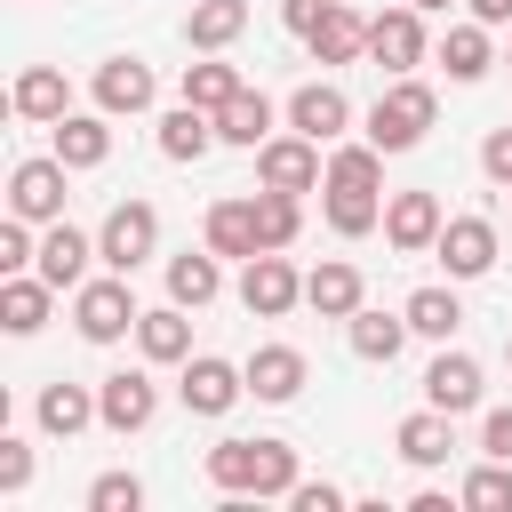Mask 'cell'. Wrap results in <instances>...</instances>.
I'll return each instance as SVG.
<instances>
[{
	"label": "cell",
	"mask_w": 512,
	"mask_h": 512,
	"mask_svg": "<svg viewBox=\"0 0 512 512\" xmlns=\"http://www.w3.org/2000/svg\"><path fill=\"white\" fill-rule=\"evenodd\" d=\"M208 480L224 496H288L304 472H296V448L288 440H216L208 448Z\"/></svg>",
	"instance_id": "1"
},
{
	"label": "cell",
	"mask_w": 512,
	"mask_h": 512,
	"mask_svg": "<svg viewBox=\"0 0 512 512\" xmlns=\"http://www.w3.org/2000/svg\"><path fill=\"white\" fill-rule=\"evenodd\" d=\"M432 112H440V96H432L424 80H408V72H400V80L368 104V128H360V136H368L376 152H416V144H424V128H432Z\"/></svg>",
	"instance_id": "2"
},
{
	"label": "cell",
	"mask_w": 512,
	"mask_h": 512,
	"mask_svg": "<svg viewBox=\"0 0 512 512\" xmlns=\"http://www.w3.org/2000/svg\"><path fill=\"white\" fill-rule=\"evenodd\" d=\"M152 248H160V208H152V200H120V208L96 224V264H104V272H128V280H136V272L152 264Z\"/></svg>",
	"instance_id": "3"
},
{
	"label": "cell",
	"mask_w": 512,
	"mask_h": 512,
	"mask_svg": "<svg viewBox=\"0 0 512 512\" xmlns=\"http://www.w3.org/2000/svg\"><path fill=\"white\" fill-rule=\"evenodd\" d=\"M136 296H128V272H112V280H80L72 288V328L88 336V344H120V336H136Z\"/></svg>",
	"instance_id": "4"
},
{
	"label": "cell",
	"mask_w": 512,
	"mask_h": 512,
	"mask_svg": "<svg viewBox=\"0 0 512 512\" xmlns=\"http://www.w3.org/2000/svg\"><path fill=\"white\" fill-rule=\"evenodd\" d=\"M240 304H248L256 320H288V312L304 304V272H296L280 248H256V256L240 264Z\"/></svg>",
	"instance_id": "5"
},
{
	"label": "cell",
	"mask_w": 512,
	"mask_h": 512,
	"mask_svg": "<svg viewBox=\"0 0 512 512\" xmlns=\"http://www.w3.org/2000/svg\"><path fill=\"white\" fill-rule=\"evenodd\" d=\"M256 184H272V192H320L328 184V168H320V144L296 128V136H264L256 144Z\"/></svg>",
	"instance_id": "6"
},
{
	"label": "cell",
	"mask_w": 512,
	"mask_h": 512,
	"mask_svg": "<svg viewBox=\"0 0 512 512\" xmlns=\"http://www.w3.org/2000/svg\"><path fill=\"white\" fill-rule=\"evenodd\" d=\"M64 160L48 152V160H16V176H8V216H24V224H56L64 216Z\"/></svg>",
	"instance_id": "7"
},
{
	"label": "cell",
	"mask_w": 512,
	"mask_h": 512,
	"mask_svg": "<svg viewBox=\"0 0 512 512\" xmlns=\"http://www.w3.org/2000/svg\"><path fill=\"white\" fill-rule=\"evenodd\" d=\"M240 392H248V368H232V360H216V352H192L184 376H176V400H184L192 416H224Z\"/></svg>",
	"instance_id": "8"
},
{
	"label": "cell",
	"mask_w": 512,
	"mask_h": 512,
	"mask_svg": "<svg viewBox=\"0 0 512 512\" xmlns=\"http://www.w3.org/2000/svg\"><path fill=\"white\" fill-rule=\"evenodd\" d=\"M96 416H104V432H144V424L160 416V384H152L144 368H112V376L96 384Z\"/></svg>",
	"instance_id": "9"
},
{
	"label": "cell",
	"mask_w": 512,
	"mask_h": 512,
	"mask_svg": "<svg viewBox=\"0 0 512 512\" xmlns=\"http://www.w3.org/2000/svg\"><path fill=\"white\" fill-rule=\"evenodd\" d=\"M368 56L400 80V72H416L424 64V8H384V16H368Z\"/></svg>",
	"instance_id": "10"
},
{
	"label": "cell",
	"mask_w": 512,
	"mask_h": 512,
	"mask_svg": "<svg viewBox=\"0 0 512 512\" xmlns=\"http://www.w3.org/2000/svg\"><path fill=\"white\" fill-rule=\"evenodd\" d=\"M432 256L448 264V280H480L496 264V224L488 216H448L440 240H432Z\"/></svg>",
	"instance_id": "11"
},
{
	"label": "cell",
	"mask_w": 512,
	"mask_h": 512,
	"mask_svg": "<svg viewBox=\"0 0 512 512\" xmlns=\"http://www.w3.org/2000/svg\"><path fill=\"white\" fill-rule=\"evenodd\" d=\"M152 96H160V80H152V64L144 56H104L96 64V112H152Z\"/></svg>",
	"instance_id": "12"
},
{
	"label": "cell",
	"mask_w": 512,
	"mask_h": 512,
	"mask_svg": "<svg viewBox=\"0 0 512 512\" xmlns=\"http://www.w3.org/2000/svg\"><path fill=\"white\" fill-rule=\"evenodd\" d=\"M288 128H304L312 144H336V136L352 128V96H344L336 80H304V88L288 96Z\"/></svg>",
	"instance_id": "13"
},
{
	"label": "cell",
	"mask_w": 512,
	"mask_h": 512,
	"mask_svg": "<svg viewBox=\"0 0 512 512\" xmlns=\"http://www.w3.org/2000/svg\"><path fill=\"white\" fill-rule=\"evenodd\" d=\"M440 224H448V216H440V192H392V200H384V240H392L400 256H424V248L440 240Z\"/></svg>",
	"instance_id": "14"
},
{
	"label": "cell",
	"mask_w": 512,
	"mask_h": 512,
	"mask_svg": "<svg viewBox=\"0 0 512 512\" xmlns=\"http://www.w3.org/2000/svg\"><path fill=\"white\" fill-rule=\"evenodd\" d=\"M304 48H312V64H360L368 56V16L344 8V0H328V16L304 32Z\"/></svg>",
	"instance_id": "15"
},
{
	"label": "cell",
	"mask_w": 512,
	"mask_h": 512,
	"mask_svg": "<svg viewBox=\"0 0 512 512\" xmlns=\"http://www.w3.org/2000/svg\"><path fill=\"white\" fill-rule=\"evenodd\" d=\"M88 256H96V240H88V232H72V224L56 216V224L40 232V256H32V272H40L48 288H80V280H88Z\"/></svg>",
	"instance_id": "16"
},
{
	"label": "cell",
	"mask_w": 512,
	"mask_h": 512,
	"mask_svg": "<svg viewBox=\"0 0 512 512\" xmlns=\"http://www.w3.org/2000/svg\"><path fill=\"white\" fill-rule=\"evenodd\" d=\"M320 192H328L320 208H328V232H336V240H360V232H376V224H384V200H376V184H352V176H328Z\"/></svg>",
	"instance_id": "17"
},
{
	"label": "cell",
	"mask_w": 512,
	"mask_h": 512,
	"mask_svg": "<svg viewBox=\"0 0 512 512\" xmlns=\"http://www.w3.org/2000/svg\"><path fill=\"white\" fill-rule=\"evenodd\" d=\"M360 296H368V288H360V264H344V256H328V264L304 272V304H312L320 320H352Z\"/></svg>",
	"instance_id": "18"
},
{
	"label": "cell",
	"mask_w": 512,
	"mask_h": 512,
	"mask_svg": "<svg viewBox=\"0 0 512 512\" xmlns=\"http://www.w3.org/2000/svg\"><path fill=\"white\" fill-rule=\"evenodd\" d=\"M32 416H40V432H48V440H72V432L104 424V416H96V392H88V384H64V376H56V384H40Z\"/></svg>",
	"instance_id": "19"
},
{
	"label": "cell",
	"mask_w": 512,
	"mask_h": 512,
	"mask_svg": "<svg viewBox=\"0 0 512 512\" xmlns=\"http://www.w3.org/2000/svg\"><path fill=\"white\" fill-rule=\"evenodd\" d=\"M392 448H400L408 464H424V472H432V464H448V448H456V416L424 400L416 416H400V432H392Z\"/></svg>",
	"instance_id": "20"
},
{
	"label": "cell",
	"mask_w": 512,
	"mask_h": 512,
	"mask_svg": "<svg viewBox=\"0 0 512 512\" xmlns=\"http://www.w3.org/2000/svg\"><path fill=\"white\" fill-rule=\"evenodd\" d=\"M248 392L272 400V408L296 400V392H304V352H296V344H256V352H248Z\"/></svg>",
	"instance_id": "21"
},
{
	"label": "cell",
	"mask_w": 512,
	"mask_h": 512,
	"mask_svg": "<svg viewBox=\"0 0 512 512\" xmlns=\"http://www.w3.org/2000/svg\"><path fill=\"white\" fill-rule=\"evenodd\" d=\"M424 400L448 408V416L480 408V360H472V352H440V360L424 368Z\"/></svg>",
	"instance_id": "22"
},
{
	"label": "cell",
	"mask_w": 512,
	"mask_h": 512,
	"mask_svg": "<svg viewBox=\"0 0 512 512\" xmlns=\"http://www.w3.org/2000/svg\"><path fill=\"white\" fill-rule=\"evenodd\" d=\"M8 104H16L24 120H48V128H56V120L72 112V80H64L56 64H24V72H16V96H8Z\"/></svg>",
	"instance_id": "23"
},
{
	"label": "cell",
	"mask_w": 512,
	"mask_h": 512,
	"mask_svg": "<svg viewBox=\"0 0 512 512\" xmlns=\"http://www.w3.org/2000/svg\"><path fill=\"white\" fill-rule=\"evenodd\" d=\"M112 112H64L56 120V160L64 168H104L112 160V128H104Z\"/></svg>",
	"instance_id": "24"
},
{
	"label": "cell",
	"mask_w": 512,
	"mask_h": 512,
	"mask_svg": "<svg viewBox=\"0 0 512 512\" xmlns=\"http://www.w3.org/2000/svg\"><path fill=\"white\" fill-rule=\"evenodd\" d=\"M48 296H56V288H48L40 272H8V280H0V328H8V336H40V328H48Z\"/></svg>",
	"instance_id": "25"
},
{
	"label": "cell",
	"mask_w": 512,
	"mask_h": 512,
	"mask_svg": "<svg viewBox=\"0 0 512 512\" xmlns=\"http://www.w3.org/2000/svg\"><path fill=\"white\" fill-rule=\"evenodd\" d=\"M208 248H216V256H240V264L264 248V232H256V192H248V200H216V208H208Z\"/></svg>",
	"instance_id": "26"
},
{
	"label": "cell",
	"mask_w": 512,
	"mask_h": 512,
	"mask_svg": "<svg viewBox=\"0 0 512 512\" xmlns=\"http://www.w3.org/2000/svg\"><path fill=\"white\" fill-rule=\"evenodd\" d=\"M240 32H248V0H192V16H184V40H192L200 56L232 48Z\"/></svg>",
	"instance_id": "27"
},
{
	"label": "cell",
	"mask_w": 512,
	"mask_h": 512,
	"mask_svg": "<svg viewBox=\"0 0 512 512\" xmlns=\"http://www.w3.org/2000/svg\"><path fill=\"white\" fill-rule=\"evenodd\" d=\"M208 144H224V136H216V112H200V104L160 112V152H168V160H208Z\"/></svg>",
	"instance_id": "28"
},
{
	"label": "cell",
	"mask_w": 512,
	"mask_h": 512,
	"mask_svg": "<svg viewBox=\"0 0 512 512\" xmlns=\"http://www.w3.org/2000/svg\"><path fill=\"white\" fill-rule=\"evenodd\" d=\"M216 288H224V272H216V248H184V256H168V296H176L184 312L216 304Z\"/></svg>",
	"instance_id": "29"
},
{
	"label": "cell",
	"mask_w": 512,
	"mask_h": 512,
	"mask_svg": "<svg viewBox=\"0 0 512 512\" xmlns=\"http://www.w3.org/2000/svg\"><path fill=\"white\" fill-rule=\"evenodd\" d=\"M136 344H144V360H160V368H168V360H192V320H184V304L168 296L160 312H144V320H136Z\"/></svg>",
	"instance_id": "30"
},
{
	"label": "cell",
	"mask_w": 512,
	"mask_h": 512,
	"mask_svg": "<svg viewBox=\"0 0 512 512\" xmlns=\"http://www.w3.org/2000/svg\"><path fill=\"white\" fill-rule=\"evenodd\" d=\"M216 136L240 144V152H256V144L272 136V96H264V88H240V96L216 112Z\"/></svg>",
	"instance_id": "31"
},
{
	"label": "cell",
	"mask_w": 512,
	"mask_h": 512,
	"mask_svg": "<svg viewBox=\"0 0 512 512\" xmlns=\"http://www.w3.org/2000/svg\"><path fill=\"white\" fill-rule=\"evenodd\" d=\"M344 328H352V352H360V360H384V368H392V360H400V344L416 336V328H408V312L392 320V312H368V304H360Z\"/></svg>",
	"instance_id": "32"
},
{
	"label": "cell",
	"mask_w": 512,
	"mask_h": 512,
	"mask_svg": "<svg viewBox=\"0 0 512 512\" xmlns=\"http://www.w3.org/2000/svg\"><path fill=\"white\" fill-rule=\"evenodd\" d=\"M440 64H448V80H488V24L472 16V24H448V40H440Z\"/></svg>",
	"instance_id": "33"
},
{
	"label": "cell",
	"mask_w": 512,
	"mask_h": 512,
	"mask_svg": "<svg viewBox=\"0 0 512 512\" xmlns=\"http://www.w3.org/2000/svg\"><path fill=\"white\" fill-rule=\"evenodd\" d=\"M400 312H408V328H416V336H432V344H448V336L464 328V304H456V288H416Z\"/></svg>",
	"instance_id": "34"
},
{
	"label": "cell",
	"mask_w": 512,
	"mask_h": 512,
	"mask_svg": "<svg viewBox=\"0 0 512 512\" xmlns=\"http://www.w3.org/2000/svg\"><path fill=\"white\" fill-rule=\"evenodd\" d=\"M240 88H248V80H240L232 64H216V56H208V64H184V104H200V112H224Z\"/></svg>",
	"instance_id": "35"
},
{
	"label": "cell",
	"mask_w": 512,
	"mask_h": 512,
	"mask_svg": "<svg viewBox=\"0 0 512 512\" xmlns=\"http://www.w3.org/2000/svg\"><path fill=\"white\" fill-rule=\"evenodd\" d=\"M256 232H264V248H296V232H304V208H296V192H256Z\"/></svg>",
	"instance_id": "36"
},
{
	"label": "cell",
	"mask_w": 512,
	"mask_h": 512,
	"mask_svg": "<svg viewBox=\"0 0 512 512\" xmlns=\"http://www.w3.org/2000/svg\"><path fill=\"white\" fill-rule=\"evenodd\" d=\"M464 504H472V512H512V464L488 456V464L464 480Z\"/></svg>",
	"instance_id": "37"
},
{
	"label": "cell",
	"mask_w": 512,
	"mask_h": 512,
	"mask_svg": "<svg viewBox=\"0 0 512 512\" xmlns=\"http://www.w3.org/2000/svg\"><path fill=\"white\" fill-rule=\"evenodd\" d=\"M136 504H144V480L136 472H104L88 488V512H136Z\"/></svg>",
	"instance_id": "38"
},
{
	"label": "cell",
	"mask_w": 512,
	"mask_h": 512,
	"mask_svg": "<svg viewBox=\"0 0 512 512\" xmlns=\"http://www.w3.org/2000/svg\"><path fill=\"white\" fill-rule=\"evenodd\" d=\"M32 256H40V240H32V224H24V216H8V224H0V272H24Z\"/></svg>",
	"instance_id": "39"
},
{
	"label": "cell",
	"mask_w": 512,
	"mask_h": 512,
	"mask_svg": "<svg viewBox=\"0 0 512 512\" xmlns=\"http://www.w3.org/2000/svg\"><path fill=\"white\" fill-rule=\"evenodd\" d=\"M24 488H32V448L0 440V496H24Z\"/></svg>",
	"instance_id": "40"
},
{
	"label": "cell",
	"mask_w": 512,
	"mask_h": 512,
	"mask_svg": "<svg viewBox=\"0 0 512 512\" xmlns=\"http://www.w3.org/2000/svg\"><path fill=\"white\" fill-rule=\"evenodd\" d=\"M480 168H488V184H504V192H512V128H488V144H480Z\"/></svg>",
	"instance_id": "41"
},
{
	"label": "cell",
	"mask_w": 512,
	"mask_h": 512,
	"mask_svg": "<svg viewBox=\"0 0 512 512\" xmlns=\"http://www.w3.org/2000/svg\"><path fill=\"white\" fill-rule=\"evenodd\" d=\"M288 504H296V512H344V488H328V480H296Z\"/></svg>",
	"instance_id": "42"
},
{
	"label": "cell",
	"mask_w": 512,
	"mask_h": 512,
	"mask_svg": "<svg viewBox=\"0 0 512 512\" xmlns=\"http://www.w3.org/2000/svg\"><path fill=\"white\" fill-rule=\"evenodd\" d=\"M480 456H504L512 464V408H488L480 416Z\"/></svg>",
	"instance_id": "43"
},
{
	"label": "cell",
	"mask_w": 512,
	"mask_h": 512,
	"mask_svg": "<svg viewBox=\"0 0 512 512\" xmlns=\"http://www.w3.org/2000/svg\"><path fill=\"white\" fill-rule=\"evenodd\" d=\"M320 16H328V0H280V24H288L296 40H304V32L320 24Z\"/></svg>",
	"instance_id": "44"
},
{
	"label": "cell",
	"mask_w": 512,
	"mask_h": 512,
	"mask_svg": "<svg viewBox=\"0 0 512 512\" xmlns=\"http://www.w3.org/2000/svg\"><path fill=\"white\" fill-rule=\"evenodd\" d=\"M464 8H472L488 32H496V24H512V0H464Z\"/></svg>",
	"instance_id": "45"
},
{
	"label": "cell",
	"mask_w": 512,
	"mask_h": 512,
	"mask_svg": "<svg viewBox=\"0 0 512 512\" xmlns=\"http://www.w3.org/2000/svg\"><path fill=\"white\" fill-rule=\"evenodd\" d=\"M408 8H448V0H408Z\"/></svg>",
	"instance_id": "46"
},
{
	"label": "cell",
	"mask_w": 512,
	"mask_h": 512,
	"mask_svg": "<svg viewBox=\"0 0 512 512\" xmlns=\"http://www.w3.org/2000/svg\"><path fill=\"white\" fill-rule=\"evenodd\" d=\"M504 360H512V344H504Z\"/></svg>",
	"instance_id": "47"
},
{
	"label": "cell",
	"mask_w": 512,
	"mask_h": 512,
	"mask_svg": "<svg viewBox=\"0 0 512 512\" xmlns=\"http://www.w3.org/2000/svg\"><path fill=\"white\" fill-rule=\"evenodd\" d=\"M504 64H512V56H504Z\"/></svg>",
	"instance_id": "48"
}]
</instances>
